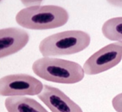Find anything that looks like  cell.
<instances>
[{"label": "cell", "instance_id": "cell-1", "mask_svg": "<svg viewBox=\"0 0 122 112\" xmlns=\"http://www.w3.org/2000/svg\"><path fill=\"white\" fill-rule=\"evenodd\" d=\"M33 73L45 81L64 84L81 82L85 76L83 67L67 60L44 57L36 60L32 66Z\"/></svg>", "mask_w": 122, "mask_h": 112}, {"label": "cell", "instance_id": "cell-2", "mask_svg": "<svg viewBox=\"0 0 122 112\" xmlns=\"http://www.w3.org/2000/svg\"><path fill=\"white\" fill-rule=\"evenodd\" d=\"M69 15L60 6L35 5L20 10L15 16L19 26L32 30H46L61 27L67 23Z\"/></svg>", "mask_w": 122, "mask_h": 112}, {"label": "cell", "instance_id": "cell-3", "mask_svg": "<svg viewBox=\"0 0 122 112\" xmlns=\"http://www.w3.org/2000/svg\"><path fill=\"white\" fill-rule=\"evenodd\" d=\"M91 36L81 30H71L54 33L41 41L39 50L44 57L78 53L91 44Z\"/></svg>", "mask_w": 122, "mask_h": 112}, {"label": "cell", "instance_id": "cell-4", "mask_svg": "<svg viewBox=\"0 0 122 112\" xmlns=\"http://www.w3.org/2000/svg\"><path fill=\"white\" fill-rule=\"evenodd\" d=\"M122 60V42L108 44L86 60L83 68L87 75H95L116 66Z\"/></svg>", "mask_w": 122, "mask_h": 112}, {"label": "cell", "instance_id": "cell-5", "mask_svg": "<svg viewBox=\"0 0 122 112\" xmlns=\"http://www.w3.org/2000/svg\"><path fill=\"white\" fill-rule=\"evenodd\" d=\"M44 85L38 79L27 74H14L1 77L0 95L4 97L38 95Z\"/></svg>", "mask_w": 122, "mask_h": 112}, {"label": "cell", "instance_id": "cell-6", "mask_svg": "<svg viewBox=\"0 0 122 112\" xmlns=\"http://www.w3.org/2000/svg\"><path fill=\"white\" fill-rule=\"evenodd\" d=\"M38 97L52 112H83L81 107L65 93L52 86L44 85Z\"/></svg>", "mask_w": 122, "mask_h": 112}, {"label": "cell", "instance_id": "cell-7", "mask_svg": "<svg viewBox=\"0 0 122 112\" xmlns=\"http://www.w3.org/2000/svg\"><path fill=\"white\" fill-rule=\"evenodd\" d=\"M29 41V33L18 27L0 30V58L11 56L22 50Z\"/></svg>", "mask_w": 122, "mask_h": 112}, {"label": "cell", "instance_id": "cell-8", "mask_svg": "<svg viewBox=\"0 0 122 112\" xmlns=\"http://www.w3.org/2000/svg\"><path fill=\"white\" fill-rule=\"evenodd\" d=\"M4 105L8 112H48L35 100L25 96L8 97Z\"/></svg>", "mask_w": 122, "mask_h": 112}, {"label": "cell", "instance_id": "cell-9", "mask_svg": "<svg viewBox=\"0 0 122 112\" xmlns=\"http://www.w3.org/2000/svg\"><path fill=\"white\" fill-rule=\"evenodd\" d=\"M101 31L107 39L112 41L122 42V17L107 20L104 23Z\"/></svg>", "mask_w": 122, "mask_h": 112}, {"label": "cell", "instance_id": "cell-10", "mask_svg": "<svg viewBox=\"0 0 122 112\" xmlns=\"http://www.w3.org/2000/svg\"><path fill=\"white\" fill-rule=\"evenodd\" d=\"M112 106L116 112H122V92L116 95L112 100Z\"/></svg>", "mask_w": 122, "mask_h": 112}, {"label": "cell", "instance_id": "cell-11", "mask_svg": "<svg viewBox=\"0 0 122 112\" xmlns=\"http://www.w3.org/2000/svg\"><path fill=\"white\" fill-rule=\"evenodd\" d=\"M23 4L27 6V7L32 6L39 5L42 0H21Z\"/></svg>", "mask_w": 122, "mask_h": 112}, {"label": "cell", "instance_id": "cell-12", "mask_svg": "<svg viewBox=\"0 0 122 112\" xmlns=\"http://www.w3.org/2000/svg\"><path fill=\"white\" fill-rule=\"evenodd\" d=\"M108 1L114 5L122 7V0H108Z\"/></svg>", "mask_w": 122, "mask_h": 112}]
</instances>
